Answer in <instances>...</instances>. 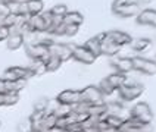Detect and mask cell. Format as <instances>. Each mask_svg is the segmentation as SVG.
<instances>
[{"label":"cell","instance_id":"603a6c76","mask_svg":"<svg viewBox=\"0 0 156 132\" xmlns=\"http://www.w3.org/2000/svg\"><path fill=\"white\" fill-rule=\"evenodd\" d=\"M6 3L12 15H28L27 3H19V2H6Z\"/></svg>","mask_w":156,"mask_h":132},{"label":"cell","instance_id":"ee69618b","mask_svg":"<svg viewBox=\"0 0 156 132\" xmlns=\"http://www.w3.org/2000/svg\"><path fill=\"white\" fill-rule=\"evenodd\" d=\"M0 128H2V122H0Z\"/></svg>","mask_w":156,"mask_h":132},{"label":"cell","instance_id":"ffe728a7","mask_svg":"<svg viewBox=\"0 0 156 132\" xmlns=\"http://www.w3.org/2000/svg\"><path fill=\"white\" fill-rule=\"evenodd\" d=\"M86 113L90 116H105L108 113V104L102 101V103H96V104H88L86 109Z\"/></svg>","mask_w":156,"mask_h":132},{"label":"cell","instance_id":"e0dca14e","mask_svg":"<svg viewBox=\"0 0 156 132\" xmlns=\"http://www.w3.org/2000/svg\"><path fill=\"white\" fill-rule=\"evenodd\" d=\"M127 79H128V76L124 75V73H119V72H115V73H111L109 76H106V81L111 84V87H112L115 91H118L122 85H125Z\"/></svg>","mask_w":156,"mask_h":132},{"label":"cell","instance_id":"83f0119b","mask_svg":"<svg viewBox=\"0 0 156 132\" xmlns=\"http://www.w3.org/2000/svg\"><path fill=\"white\" fill-rule=\"evenodd\" d=\"M49 12L52 13L53 18L62 19V18L66 15V12H69V10H68V6H66V5H56V6H53Z\"/></svg>","mask_w":156,"mask_h":132},{"label":"cell","instance_id":"f546056e","mask_svg":"<svg viewBox=\"0 0 156 132\" xmlns=\"http://www.w3.org/2000/svg\"><path fill=\"white\" fill-rule=\"evenodd\" d=\"M97 88L100 90V93L103 94V97H106V96H112V94H115L116 91L113 90L112 87H111V84L106 81V78L105 79H102L100 82H99V85H97Z\"/></svg>","mask_w":156,"mask_h":132},{"label":"cell","instance_id":"cb8c5ba5","mask_svg":"<svg viewBox=\"0 0 156 132\" xmlns=\"http://www.w3.org/2000/svg\"><path fill=\"white\" fill-rule=\"evenodd\" d=\"M84 47H86L87 50H90V52L94 54L96 57H99V56H102V52H100V41L97 40V37H93V38H88L86 43H84Z\"/></svg>","mask_w":156,"mask_h":132},{"label":"cell","instance_id":"b9f144b4","mask_svg":"<svg viewBox=\"0 0 156 132\" xmlns=\"http://www.w3.org/2000/svg\"><path fill=\"white\" fill-rule=\"evenodd\" d=\"M31 132H53L50 129H31Z\"/></svg>","mask_w":156,"mask_h":132},{"label":"cell","instance_id":"ba28073f","mask_svg":"<svg viewBox=\"0 0 156 132\" xmlns=\"http://www.w3.org/2000/svg\"><path fill=\"white\" fill-rule=\"evenodd\" d=\"M81 96V101H84L87 104H96V103H102L105 100L103 94L100 93V90L96 85H88V87L83 88L80 91Z\"/></svg>","mask_w":156,"mask_h":132},{"label":"cell","instance_id":"8fae6325","mask_svg":"<svg viewBox=\"0 0 156 132\" xmlns=\"http://www.w3.org/2000/svg\"><path fill=\"white\" fill-rule=\"evenodd\" d=\"M49 53L52 56L59 57L62 62H66V60H69V59H72V50H71L69 44H61V43H55L53 41L49 46Z\"/></svg>","mask_w":156,"mask_h":132},{"label":"cell","instance_id":"60d3db41","mask_svg":"<svg viewBox=\"0 0 156 132\" xmlns=\"http://www.w3.org/2000/svg\"><path fill=\"white\" fill-rule=\"evenodd\" d=\"M139 5H149V3H152L153 0H136Z\"/></svg>","mask_w":156,"mask_h":132},{"label":"cell","instance_id":"f35d334b","mask_svg":"<svg viewBox=\"0 0 156 132\" xmlns=\"http://www.w3.org/2000/svg\"><path fill=\"white\" fill-rule=\"evenodd\" d=\"M0 93H6V85H5V79L0 78Z\"/></svg>","mask_w":156,"mask_h":132},{"label":"cell","instance_id":"ac0fdd59","mask_svg":"<svg viewBox=\"0 0 156 132\" xmlns=\"http://www.w3.org/2000/svg\"><path fill=\"white\" fill-rule=\"evenodd\" d=\"M62 22H63L65 25L81 26L83 22H84V16H83L80 12H77V10H74V12H66V15L62 18Z\"/></svg>","mask_w":156,"mask_h":132},{"label":"cell","instance_id":"9a60e30c","mask_svg":"<svg viewBox=\"0 0 156 132\" xmlns=\"http://www.w3.org/2000/svg\"><path fill=\"white\" fill-rule=\"evenodd\" d=\"M113 57H115V56H113ZM111 65L116 69V72L124 73V75H127V73H130L131 70H134L131 57H115V59L111 60Z\"/></svg>","mask_w":156,"mask_h":132},{"label":"cell","instance_id":"484cf974","mask_svg":"<svg viewBox=\"0 0 156 132\" xmlns=\"http://www.w3.org/2000/svg\"><path fill=\"white\" fill-rule=\"evenodd\" d=\"M6 85V91H15V93H21L27 85V81L24 79H18V81H5Z\"/></svg>","mask_w":156,"mask_h":132},{"label":"cell","instance_id":"9c48e42d","mask_svg":"<svg viewBox=\"0 0 156 132\" xmlns=\"http://www.w3.org/2000/svg\"><path fill=\"white\" fill-rule=\"evenodd\" d=\"M96 37H97V40L100 41V52H102L103 56L113 57V56H118V54H119L122 47H119V46H116L115 43H112V41L108 38L106 32H100V34H97Z\"/></svg>","mask_w":156,"mask_h":132},{"label":"cell","instance_id":"d4e9b609","mask_svg":"<svg viewBox=\"0 0 156 132\" xmlns=\"http://www.w3.org/2000/svg\"><path fill=\"white\" fill-rule=\"evenodd\" d=\"M44 63H46V70H47V72H56V70H59V68L62 66L63 62H62L59 57L50 54V56L44 60Z\"/></svg>","mask_w":156,"mask_h":132},{"label":"cell","instance_id":"74e56055","mask_svg":"<svg viewBox=\"0 0 156 132\" xmlns=\"http://www.w3.org/2000/svg\"><path fill=\"white\" fill-rule=\"evenodd\" d=\"M9 13V8H8V3L6 2H2L0 0V19H3L5 16H8Z\"/></svg>","mask_w":156,"mask_h":132},{"label":"cell","instance_id":"44dd1931","mask_svg":"<svg viewBox=\"0 0 156 132\" xmlns=\"http://www.w3.org/2000/svg\"><path fill=\"white\" fill-rule=\"evenodd\" d=\"M102 117H103L105 122L108 123V126L112 128V129H119V126L122 125L124 119H125V117H122L121 114H112V113H106Z\"/></svg>","mask_w":156,"mask_h":132},{"label":"cell","instance_id":"52a82bcc","mask_svg":"<svg viewBox=\"0 0 156 132\" xmlns=\"http://www.w3.org/2000/svg\"><path fill=\"white\" fill-rule=\"evenodd\" d=\"M25 52H27V56L33 60H46L50 53H49V47L44 46L41 43H30L28 46L25 47Z\"/></svg>","mask_w":156,"mask_h":132},{"label":"cell","instance_id":"ab89813d","mask_svg":"<svg viewBox=\"0 0 156 132\" xmlns=\"http://www.w3.org/2000/svg\"><path fill=\"white\" fill-rule=\"evenodd\" d=\"M0 107H5V93H0Z\"/></svg>","mask_w":156,"mask_h":132},{"label":"cell","instance_id":"5b68a950","mask_svg":"<svg viewBox=\"0 0 156 132\" xmlns=\"http://www.w3.org/2000/svg\"><path fill=\"white\" fill-rule=\"evenodd\" d=\"M2 78L5 81H18V79H24V81H28V79L34 78V73L30 68H22V66H12V68H8V69L3 72V76Z\"/></svg>","mask_w":156,"mask_h":132},{"label":"cell","instance_id":"7402d4cb","mask_svg":"<svg viewBox=\"0 0 156 132\" xmlns=\"http://www.w3.org/2000/svg\"><path fill=\"white\" fill-rule=\"evenodd\" d=\"M43 0H28L27 2V9H28V16L40 15L43 12Z\"/></svg>","mask_w":156,"mask_h":132},{"label":"cell","instance_id":"5bb4252c","mask_svg":"<svg viewBox=\"0 0 156 132\" xmlns=\"http://www.w3.org/2000/svg\"><path fill=\"white\" fill-rule=\"evenodd\" d=\"M136 22L141 26L156 28V9H141V12L136 16Z\"/></svg>","mask_w":156,"mask_h":132},{"label":"cell","instance_id":"d590c367","mask_svg":"<svg viewBox=\"0 0 156 132\" xmlns=\"http://www.w3.org/2000/svg\"><path fill=\"white\" fill-rule=\"evenodd\" d=\"M78 31H80V26H77V25H65L63 35H66V37H74V35L78 34Z\"/></svg>","mask_w":156,"mask_h":132},{"label":"cell","instance_id":"8d00e7d4","mask_svg":"<svg viewBox=\"0 0 156 132\" xmlns=\"http://www.w3.org/2000/svg\"><path fill=\"white\" fill-rule=\"evenodd\" d=\"M9 35H10V29H9L8 26L0 25V41H6Z\"/></svg>","mask_w":156,"mask_h":132},{"label":"cell","instance_id":"836d02e7","mask_svg":"<svg viewBox=\"0 0 156 132\" xmlns=\"http://www.w3.org/2000/svg\"><path fill=\"white\" fill-rule=\"evenodd\" d=\"M31 129H33V126H31L30 119H25V120L19 122V123H18V126H16V131L18 132H31Z\"/></svg>","mask_w":156,"mask_h":132},{"label":"cell","instance_id":"e575fe53","mask_svg":"<svg viewBox=\"0 0 156 132\" xmlns=\"http://www.w3.org/2000/svg\"><path fill=\"white\" fill-rule=\"evenodd\" d=\"M84 129V126H83V123H77V122H71L66 125V128L63 129V131L66 132H81Z\"/></svg>","mask_w":156,"mask_h":132},{"label":"cell","instance_id":"4dcf8cb0","mask_svg":"<svg viewBox=\"0 0 156 132\" xmlns=\"http://www.w3.org/2000/svg\"><path fill=\"white\" fill-rule=\"evenodd\" d=\"M108 104V113L121 114L124 112V103L122 101H113V103H106Z\"/></svg>","mask_w":156,"mask_h":132},{"label":"cell","instance_id":"4fadbf2b","mask_svg":"<svg viewBox=\"0 0 156 132\" xmlns=\"http://www.w3.org/2000/svg\"><path fill=\"white\" fill-rule=\"evenodd\" d=\"M106 35H108V38H109L112 43H115L116 46H119V47H125V46H130V44L133 43V37H131L128 32L121 31V29L108 31Z\"/></svg>","mask_w":156,"mask_h":132},{"label":"cell","instance_id":"3957f363","mask_svg":"<svg viewBox=\"0 0 156 132\" xmlns=\"http://www.w3.org/2000/svg\"><path fill=\"white\" fill-rule=\"evenodd\" d=\"M130 116L131 117H136L137 120L146 123V125H150L153 122V110L144 101H140V103L133 106L130 110Z\"/></svg>","mask_w":156,"mask_h":132},{"label":"cell","instance_id":"30bf717a","mask_svg":"<svg viewBox=\"0 0 156 132\" xmlns=\"http://www.w3.org/2000/svg\"><path fill=\"white\" fill-rule=\"evenodd\" d=\"M140 12H141V5H139L137 2H130V3L121 6V8H118L116 10H113L112 13L119 18L128 19V18H136Z\"/></svg>","mask_w":156,"mask_h":132},{"label":"cell","instance_id":"6da1fadb","mask_svg":"<svg viewBox=\"0 0 156 132\" xmlns=\"http://www.w3.org/2000/svg\"><path fill=\"white\" fill-rule=\"evenodd\" d=\"M144 90H146V88H144L143 84H140V82H133L130 79H127L125 85H122V87L116 91V94L119 97V101H122V103L125 104V103H133V101H136L139 97L143 96Z\"/></svg>","mask_w":156,"mask_h":132},{"label":"cell","instance_id":"1f68e13d","mask_svg":"<svg viewBox=\"0 0 156 132\" xmlns=\"http://www.w3.org/2000/svg\"><path fill=\"white\" fill-rule=\"evenodd\" d=\"M72 112V106H68V104H58V107L55 109L53 113L56 114L58 117H65Z\"/></svg>","mask_w":156,"mask_h":132},{"label":"cell","instance_id":"d6986e66","mask_svg":"<svg viewBox=\"0 0 156 132\" xmlns=\"http://www.w3.org/2000/svg\"><path fill=\"white\" fill-rule=\"evenodd\" d=\"M133 52L136 53H146L147 50L152 49V40L149 38H139V40H133V43L130 44Z\"/></svg>","mask_w":156,"mask_h":132},{"label":"cell","instance_id":"2e32d148","mask_svg":"<svg viewBox=\"0 0 156 132\" xmlns=\"http://www.w3.org/2000/svg\"><path fill=\"white\" fill-rule=\"evenodd\" d=\"M25 44V35L21 32H10V35L6 40V46L9 50H18Z\"/></svg>","mask_w":156,"mask_h":132},{"label":"cell","instance_id":"8992f818","mask_svg":"<svg viewBox=\"0 0 156 132\" xmlns=\"http://www.w3.org/2000/svg\"><path fill=\"white\" fill-rule=\"evenodd\" d=\"M71 50H72V59L80 62L83 65H93L96 62V57L90 50H87L84 46H75V44H69Z\"/></svg>","mask_w":156,"mask_h":132},{"label":"cell","instance_id":"7c38bea8","mask_svg":"<svg viewBox=\"0 0 156 132\" xmlns=\"http://www.w3.org/2000/svg\"><path fill=\"white\" fill-rule=\"evenodd\" d=\"M55 100L59 104L74 106L81 101V96H80V91H77V90H63V91H61L58 94V97Z\"/></svg>","mask_w":156,"mask_h":132},{"label":"cell","instance_id":"4316f807","mask_svg":"<svg viewBox=\"0 0 156 132\" xmlns=\"http://www.w3.org/2000/svg\"><path fill=\"white\" fill-rule=\"evenodd\" d=\"M28 68L33 70L34 76H40V75H43V73L47 72V70H46V63H44L43 60H33V63H31Z\"/></svg>","mask_w":156,"mask_h":132},{"label":"cell","instance_id":"7a4b0ae2","mask_svg":"<svg viewBox=\"0 0 156 132\" xmlns=\"http://www.w3.org/2000/svg\"><path fill=\"white\" fill-rule=\"evenodd\" d=\"M53 25V16L50 12H41L40 15H34V16L28 18V32H47L49 28Z\"/></svg>","mask_w":156,"mask_h":132},{"label":"cell","instance_id":"f1b7e54d","mask_svg":"<svg viewBox=\"0 0 156 132\" xmlns=\"http://www.w3.org/2000/svg\"><path fill=\"white\" fill-rule=\"evenodd\" d=\"M18 101H19V93H15V91H6L5 93V107L15 106Z\"/></svg>","mask_w":156,"mask_h":132},{"label":"cell","instance_id":"d6a6232c","mask_svg":"<svg viewBox=\"0 0 156 132\" xmlns=\"http://www.w3.org/2000/svg\"><path fill=\"white\" fill-rule=\"evenodd\" d=\"M47 106H49V98L41 97L34 103V110L35 112H47Z\"/></svg>","mask_w":156,"mask_h":132},{"label":"cell","instance_id":"277c9868","mask_svg":"<svg viewBox=\"0 0 156 132\" xmlns=\"http://www.w3.org/2000/svg\"><path fill=\"white\" fill-rule=\"evenodd\" d=\"M131 60H133L134 70H137L143 75H147V76L156 75V60L143 57V56H134V57H131Z\"/></svg>","mask_w":156,"mask_h":132},{"label":"cell","instance_id":"7bdbcfd3","mask_svg":"<svg viewBox=\"0 0 156 132\" xmlns=\"http://www.w3.org/2000/svg\"><path fill=\"white\" fill-rule=\"evenodd\" d=\"M2 2H19V3H27L28 0H2Z\"/></svg>","mask_w":156,"mask_h":132}]
</instances>
